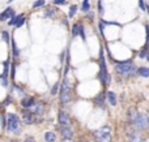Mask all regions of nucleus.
I'll return each mask as SVG.
<instances>
[{
  "label": "nucleus",
  "instance_id": "f257e3e1",
  "mask_svg": "<svg viewBox=\"0 0 149 142\" xmlns=\"http://www.w3.org/2000/svg\"><path fill=\"white\" fill-rule=\"evenodd\" d=\"M71 90H72V85L67 80V77H64L62 85H60V93H59V99L62 104H67L71 101Z\"/></svg>",
  "mask_w": 149,
  "mask_h": 142
},
{
  "label": "nucleus",
  "instance_id": "f03ea898",
  "mask_svg": "<svg viewBox=\"0 0 149 142\" xmlns=\"http://www.w3.org/2000/svg\"><path fill=\"white\" fill-rule=\"evenodd\" d=\"M8 132H13V133H20L21 132V120L20 117L16 114H9L7 115V125H5Z\"/></svg>",
  "mask_w": 149,
  "mask_h": 142
},
{
  "label": "nucleus",
  "instance_id": "7ed1b4c3",
  "mask_svg": "<svg viewBox=\"0 0 149 142\" xmlns=\"http://www.w3.org/2000/svg\"><path fill=\"white\" fill-rule=\"evenodd\" d=\"M111 127L110 125H103L100 129H95L93 132V137L95 142H110L111 140Z\"/></svg>",
  "mask_w": 149,
  "mask_h": 142
},
{
  "label": "nucleus",
  "instance_id": "20e7f679",
  "mask_svg": "<svg viewBox=\"0 0 149 142\" xmlns=\"http://www.w3.org/2000/svg\"><path fill=\"white\" fill-rule=\"evenodd\" d=\"M135 70V65L132 60H126L122 63H115V72L120 76H130Z\"/></svg>",
  "mask_w": 149,
  "mask_h": 142
},
{
  "label": "nucleus",
  "instance_id": "39448f33",
  "mask_svg": "<svg viewBox=\"0 0 149 142\" xmlns=\"http://www.w3.org/2000/svg\"><path fill=\"white\" fill-rule=\"evenodd\" d=\"M100 80L103 85L110 83V76H109L107 69H106V63H105V57H103L102 50H101V52H100Z\"/></svg>",
  "mask_w": 149,
  "mask_h": 142
},
{
  "label": "nucleus",
  "instance_id": "423d86ee",
  "mask_svg": "<svg viewBox=\"0 0 149 142\" xmlns=\"http://www.w3.org/2000/svg\"><path fill=\"white\" fill-rule=\"evenodd\" d=\"M134 125H135V128H136L137 130H144V129H147V128L149 127V124H148V117L145 116L144 114H140V112H139V115H137V117H136V120H135Z\"/></svg>",
  "mask_w": 149,
  "mask_h": 142
},
{
  "label": "nucleus",
  "instance_id": "0eeeda50",
  "mask_svg": "<svg viewBox=\"0 0 149 142\" xmlns=\"http://www.w3.org/2000/svg\"><path fill=\"white\" fill-rule=\"evenodd\" d=\"M58 121H59L60 127H70L71 125L70 115H68L64 110H59V114H58Z\"/></svg>",
  "mask_w": 149,
  "mask_h": 142
},
{
  "label": "nucleus",
  "instance_id": "6e6552de",
  "mask_svg": "<svg viewBox=\"0 0 149 142\" xmlns=\"http://www.w3.org/2000/svg\"><path fill=\"white\" fill-rule=\"evenodd\" d=\"M22 121L25 125H31L36 123V117H34V115L28 108H24L22 111Z\"/></svg>",
  "mask_w": 149,
  "mask_h": 142
},
{
  "label": "nucleus",
  "instance_id": "1a4fd4ad",
  "mask_svg": "<svg viewBox=\"0 0 149 142\" xmlns=\"http://www.w3.org/2000/svg\"><path fill=\"white\" fill-rule=\"evenodd\" d=\"M127 137H128L130 142H143V137L137 129H130V132L127 133Z\"/></svg>",
  "mask_w": 149,
  "mask_h": 142
},
{
  "label": "nucleus",
  "instance_id": "9d476101",
  "mask_svg": "<svg viewBox=\"0 0 149 142\" xmlns=\"http://www.w3.org/2000/svg\"><path fill=\"white\" fill-rule=\"evenodd\" d=\"M15 9L10 7H8L7 9H4L0 13V21H5V20H10L12 17H15Z\"/></svg>",
  "mask_w": 149,
  "mask_h": 142
},
{
  "label": "nucleus",
  "instance_id": "9b49d317",
  "mask_svg": "<svg viewBox=\"0 0 149 142\" xmlns=\"http://www.w3.org/2000/svg\"><path fill=\"white\" fill-rule=\"evenodd\" d=\"M28 110L33 115H38V116H41V115L43 114V104L42 103H34L33 106H31L30 108H28Z\"/></svg>",
  "mask_w": 149,
  "mask_h": 142
},
{
  "label": "nucleus",
  "instance_id": "f8f14e48",
  "mask_svg": "<svg viewBox=\"0 0 149 142\" xmlns=\"http://www.w3.org/2000/svg\"><path fill=\"white\" fill-rule=\"evenodd\" d=\"M34 103H36V99L33 97H24L21 99V107L22 108H30Z\"/></svg>",
  "mask_w": 149,
  "mask_h": 142
},
{
  "label": "nucleus",
  "instance_id": "ddd939ff",
  "mask_svg": "<svg viewBox=\"0 0 149 142\" xmlns=\"http://www.w3.org/2000/svg\"><path fill=\"white\" fill-rule=\"evenodd\" d=\"M60 134L63 136V138H72L73 130L70 127H60Z\"/></svg>",
  "mask_w": 149,
  "mask_h": 142
},
{
  "label": "nucleus",
  "instance_id": "4468645a",
  "mask_svg": "<svg viewBox=\"0 0 149 142\" xmlns=\"http://www.w3.org/2000/svg\"><path fill=\"white\" fill-rule=\"evenodd\" d=\"M137 115H139V111H137L136 108H130V110H128V112H127L128 120H130V123H131L132 125H134V123H135V120H136Z\"/></svg>",
  "mask_w": 149,
  "mask_h": 142
},
{
  "label": "nucleus",
  "instance_id": "2eb2a0df",
  "mask_svg": "<svg viewBox=\"0 0 149 142\" xmlns=\"http://www.w3.org/2000/svg\"><path fill=\"white\" fill-rule=\"evenodd\" d=\"M94 103L100 107H105V94L100 93L97 97L94 98Z\"/></svg>",
  "mask_w": 149,
  "mask_h": 142
},
{
  "label": "nucleus",
  "instance_id": "dca6fc26",
  "mask_svg": "<svg viewBox=\"0 0 149 142\" xmlns=\"http://www.w3.org/2000/svg\"><path fill=\"white\" fill-rule=\"evenodd\" d=\"M106 97H107V101L110 103V106H116V95L114 91H107Z\"/></svg>",
  "mask_w": 149,
  "mask_h": 142
},
{
  "label": "nucleus",
  "instance_id": "f3484780",
  "mask_svg": "<svg viewBox=\"0 0 149 142\" xmlns=\"http://www.w3.org/2000/svg\"><path fill=\"white\" fill-rule=\"evenodd\" d=\"M45 141L46 142H55L56 141V134L54 132H46L45 133Z\"/></svg>",
  "mask_w": 149,
  "mask_h": 142
},
{
  "label": "nucleus",
  "instance_id": "a211bd4d",
  "mask_svg": "<svg viewBox=\"0 0 149 142\" xmlns=\"http://www.w3.org/2000/svg\"><path fill=\"white\" fill-rule=\"evenodd\" d=\"M137 74L141 76V77H149V68L140 67L139 69H137Z\"/></svg>",
  "mask_w": 149,
  "mask_h": 142
},
{
  "label": "nucleus",
  "instance_id": "6ab92c4d",
  "mask_svg": "<svg viewBox=\"0 0 149 142\" xmlns=\"http://www.w3.org/2000/svg\"><path fill=\"white\" fill-rule=\"evenodd\" d=\"M55 13H56V9H55V8H51V7H49L46 10H45V16H46V17H52Z\"/></svg>",
  "mask_w": 149,
  "mask_h": 142
},
{
  "label": "nucleus",
  "instance_id": "aec40b11",
  "mask_svg": "<svg viewBox=\"0 0 149 142\" xmlns=\"http://www.w3.org/2000/svg\"><path fill=\"white\" fill-rule=\"evenodd\" d=\"M81 10H82V12H89V10H90V3H89V0H84V1H82Z\"/></svg>",
  "mask_w": 149,
  "mask_h": 142
},
{
  "label": "nucleus",
  "instance_id": "412c9836",
  "mask_svg": "<svg viewBox=\"0 0 149 142\" xmlns=\"http://www.w3.org/2000/svg\"><path fill=\"white\" fill-rule=\"evenodd\" d=\"M59 88H60V86H59V82H56V83H55V85L51 88V91H50V94H51V95H56V94H58V90H59Z\"/></svg>",
  "mask_w": 149,
  "mask_h": 142
},
{
  "label": "nucleus",
  "instance_id": "4be33fe9",
  "mask_svg": "<svg viewBox=\"0 0 149 142\" xmlns=\"http://www.w3.org/2000/svg\"><path fill=\"white\" fill-rule=\"evenodd\" d=\"M25 21H26V20H25V17H24V14H22L20 18H18V21L16 22V25H15V26H16V28H21V26H22L24 23H25Z\"/></svg>",
  "mask_w": 149,
  "mask_h": 142
},
{
  "label": "nucleus",
  "instance_id": "5701e85b",
  "mask_svg": "<svg viewBox=\"0 0 149 142\" xmlns=\"http://www.w3.org/2000/svg\"><path fill=\"white\" fill-rule=\"evenodd\" d=\"M12 48H13V56L17 57L18 55H20V50L17 48V46H16V43L13 41H12Z\"/></svg>",
  "mask_w": 149,
  "mask_h": 142
},
{
  "label": "nucleus",
  "instance_id": "b1692460",
  "mask_svg": "<svg viewBox=\"0 0 149 142\" xmlns=\"http://www.w3.org/2000/svg\"><path fill=\"white\" fill-rule=\"evenodd\" d=\"M79 34L81 35L82 41H85V33H84V25L82 23H79Z\"/></svg>",
  "mask_w": 149,
  "mask_h": 142
},
{
  "label": "nucleus",
  "instance_id": "393cba45",
  "mask_svg": "<svg viewBox=\"0 0 149 142\" xmlns=\"http://www.w3.org/2000/svg\"><path fill=\"white\" fill-rule=\"evenodd\" d=\"M45 0H37V1H34V4H33V8H39V7H43L45 5Z\"/></svg>",
  "mask_w": 149,
  "mask_h": 142
},
{
  "label": "nucleus",
  "instance_id": "a878e982",
  "mask_svg": "<svg viewBox=\"0 0 149 142\" xmlns=\"http://www.w3.org/2000/svg\"><path fill=\"white\" fill-rule=\"evenodd\" d=\"M1 37H3V41H4L5 43H9V33H8V31H3Z\"/></svg>",
  "mask_w": 149,
  "mask_h": 142
},
{
  "label": "nucleus",
  "instance_id": "bb28decb",
  "mask_svg": "<svg viewBox=\"0 0 149 142\" xmlns=\"http://www.w3.org/2000/svg\"><path fill=\"white\" fill-rule=\"evenodd\" d=\"M72 35L73 37L79 35V23H74V25L72 26Z\"/></svg>",
  "mask_w": 149,
  "mask_h": 142
},
{
  "label": "nucleus",
  "instance_id": "cd10ccee",
  "mask_svg": "<svg viewBox=\"0 0 149 142\" xmlns=\"http://www.w3.org/2000/svg\"><path fill=\"white\" fill-rule=\"evenodd\" d=\"M21 16H22V14H20V16H15V17H12V18L9 20V22H8V23H9V25H13V26H15V25H16V22L18 21V18H20Z\"/></svg>",
  "mask_w": 149,
  "mask_h": 142
},
{
  "label": "nucleus",
  "instance_id": "c85d7f7f",
  "mask_svg": "<svg viewBox=\"0 0 149 142\" xmlns=\"http://www.w3.org/2000/svg\"><path fill=\"white\" fill-rule=\"evenodd\" d=\"M76 10H77V5H72V7L70 8V13H68V16H70V17H73L74 13H76Z\"/></svg>",
  "mask_w": 149,
  "mask_h": 142
},
{
  "label": "nucleus",
  "instance_id": "c756f323",
  "mask_svg": "<svg viewBox=\"0 0 149 142\" xmlns=\"http://www.w3.org/2000/svg\"><path fill=\"white\" fill-rule=\"evenodd\" d=\"M54 4L55 5H64V4H67V0H54Z\"/></svg>",
  "mask_w": 149,
  "mask_h": 142
},
{
  "label": "nucleus",
  "instance_id": "7c9ffc66",
  "mask_svg": "<svg viewBox=\"0 0 149 142\" xmlns=\"http://www.w3.org/2000/svg\"><path fill=\"white\" fill-rule=\"evenodd\" d=\"M139 7H140V9L141 10L147 9V7H145V4H144V0H139Z\"/></svg>",
  "mask_w": 149,
  "mask_h": 142
},
{
  "label": "nucleus",
  "instance_id": "2f4dec72",
  "mask_svg": "<svg viewBox=\"0 0 149 142\" xmlns=\"http://www.w3.org/2000/svg\"><path fill=\"white\" fill-rule=\"evenodd\" d=\"M10 103H12V98H10V97H7V99L3 102V104H4V106H8V104H10Z\"/></svg>",
  "mask_w": 149,
  "mask_h": 142
},
{
  "label": "nucleus",
  "instance_id": "473e14b6",
  "mask_svg": "<svg viewBox=\"0 0 149 142\" xmlns=\"http://www.w3.org/2000/svg\"><path fill=\"white\" fill-rule=\"evenodd\" d=\"M15 70H16V67L12 65V72H10V78H12V80L15 78Z\"/></svg>",
  "mask_w": 149,
  "mask_h": 142
},
{
  "label": "nucleus",
  "instance_id": "72a5a7b5",
  "mask_svg": "<svg viewBox=\"0 0 149 142\" xmlns=\"http://www.w3.org/2000/svg\"><path fill=\"white\" fill-rule=\"evenodd\" d=\"M24 142H36V140H34L33 137H26V138H25V141H24Z\"/></svg>",
  "mask_w": 149,
  "mask_h": 142
},
{
  "label": "nucleus",
  "instance_id": "f704fd0d",
  "mask_svg": "<svg viewBox=\"0 0 149 142\" xmlns=\"http://www.w3.org/2000/svg\"><path fill=\"white\" fill-rule=\"evenodd\" d=\"M62 142H73L72 138H63Z\"/></svg>",
  "mask_w": 149,
  "mask_h": 142
},
{
  "label": "nucleus",
  "instance_id": "c9c22d12",
  "mask_svg": "<svg viewBox=\"0 0 149 142\" xmlns=\"http://www.w3.org/2000/svg\"><path fill=\"white\" fill-rule=\"evenodd\" d=\"M9 142H20V141H17V140H10Z\"/></svg>",
  "mask_w": 149,
  "mask_h": 142
},
{
  "label": "nucleus",
  "instance_id": "e433bc0d",
  "mask_svg": "<svg viewBox=\"0 0 149 142\" xmlns=\"http://www.w3.org/2000/svg\"><path fill=\"white\" fill-rule=\"evenodd\" d=\"M148 124H149V112H148Z\"/></svg>",
  "mask_w": 149,
  "mask_h": 142
},
{
  "label": "nucleus",
  "instance_id": "4c0bfd02",
  "mask_svg": "<svg viewBox=\"0 0 149 142\" xmlns=\"http://www.w3.org/2000/svg\"><path fill=\"white\" fill-rule=\"evenodd\" d=\"M148 13H149V8H148Z\"/></svg>",
  "mask_w": 149,
  "mask_h": 142
}]
</instances>
